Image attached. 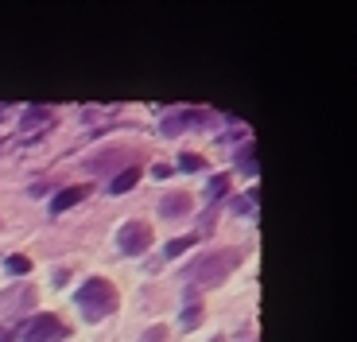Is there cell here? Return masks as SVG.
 Returning a JSON list of instances; mask_svg holds the SVG:
<instances>
[{
	"label": "cell",
	"mask_w": 357,
	"mask_h": 342,
	"mask_svg": "<svg viewBox=\"0 0 357 342\" xmlns=\"http://www.w3.org/2000/svg\"><path fill=\"white\" fill-rule=\"evenodd\" d=\"M241 261H245V249H214V253H206V257H198V261H190L183 269V280H187L190 288L195 284L198 288H210V284H222Z\"/></svg>",
	"instance_id": "6da1fadb"
},
{
	"label": "cell",
	"mask_w": 357,
	"mask_h": 342,
	"mask_svg": "<svg viewBox=\"0 0 357 342\" xmlns=\"http://www.w3.org/2000/svg\"><path fill=\"white\" fill-rule=\"evenodd\" d=\"M74 304H78V311H82L86 323H98V319H105V315L116 311V288L105 276H89L86 284L74 292Z\"/></svg>",
	"instance_id": "7a4b0ae2"
},
{
	"label": "cell",
	"mask_w": 357,
	"mask_h": 342,
	"mask_svg": "<svg viewBox=\"0 0 357 342\" xmlns=\"http://www.w3.org/2000/svg\"><path fill=\"white\" fill-rule=\"evenodd\" d=\"M66 334H70V323H63L59 315H36L24 323L20 342H63Z\"/></svg>",
	"instance_id": "3957f363"
},
{
	"label": "cell",
	"mask_w": 357,
	"mask_h": 342,
	"mask_svg": "<svg viewBox=\"0 0 357 342\" xmlns=\"http://www.w3.org/2000/svg\"><path fill=\"white\" fill-rule=\"evenodd\" d=\"M116 245H121L125 257H140V253L152 245V225L148 222H125L121 234H116Z\"/></svg>",
	"instance_id": "277c9868"
},
{
	"label": "cell",
	"mask_w": 357,
	"mask_h": 342,
	"mask_svg": "<svg viewBox=\"0 0 357 342\" xmlns=\"http://www.w3.org/2000/svg\"><path fill=\"white\" fill-rule=\"evenodd\" d=\"M31 304H36V288H31V284H16L12 292L0 296V315H8V323H12V315L27 311Z\"/></svg>",
	"instance_id": "5b68a950"
},
{
	"label": "cell",
	"mask_w": 357,
	"mask_h": 342,
	"mask_svg": "<svg viewBox=\"0 0 357 342\" xmlns=\"http://www.w3.org/2000/svg\"><path fill=\"white\" fill-rule=\"evenodd\" d=\"M86 195H89V183H74V187H63L59 195L51 198V214H63V210L78 207V202H82Z\"/></svg>",
	"instance_id": "8992f818"
},
{
	"label": "cell",
	"mask_w": 357,
	"mask_h": 342,
	"mask_svg": "<svg viewBox=\"0 0 357 342\" xmlns=\"http://www.w3.org/2000/svg\"><path fill=\"white\" fill-rule=\"evenodd\" d=\"M190 207H195V198H190L187 191H175V195H167L160 202V214L163 218H183V214H190Z\"/></svg>",
	"instance_id": "52a82bcc"
},
{
	"label": "cell",
	"mask_w": 357,
	"mask_h": 342,
	"mask_svg": "<svg viewBox=\"0 0 357 342\" xmlns=\"http://www.w3.org/2000/svg\"><path fill=\"white\" fill-rule=\"evenodd\" d=\"M136 183H140V168H136V163H128L125 171H116L113 179H109V195H125V191H132Z\"/></svg>",
	"instance_id": "ba28073f"
},
{
	"label": "cell",
	"mask_w": 357,
	"mask_h": 342,
	"mask_svg": "<svg viewBox=\"0 0 357 342\" xmlns=\"http://www.w3.org/2000/svg\"><path fill=\"white\" fill-rule=\"evenodd\" d=\"M206 113H198V109H183V113H175V117L163 121V133H178V128H187V125H206Z\"/></svg>",
	"instance_id": "9c48e42d"
},
{
	"label": "cell",
	"mask_w": 357,
	"mask_h": 342,
	"mask_svg": "<svg viewBox=\"0 0 357 342\" xmlns=\"http://www.w3.org/2000/svg\"><path fill=\"white\" fill-rule=\"evenodd\" d=\"M39 125H51V109H43V105H31L24 113V117H20V133H31V128H39Z\"/></svg>",
	"instance_id": "30bf717a"
},
{
	"label": "cell",
	"mask_w": 357,
	"mask_h": 342,
	"mask_svg": "<svg viewBox=\"0 0 357 342\" xmlns=\"http://www.w3.org/2000/svg\"><path fill=\"white\" fill-rule=\"evenodd\" d=\"M116 160H125V163H128L132 156H128L125 148H113V152H105V156H93V160H89L86 168H89V171H98V175H101V171H109V163H116Z\"/></svg>",
	"instance_id": "8fae6325"
},
{
	"label": "cell",
	"mask_w": 357,
	"mask_h": 342,
	"mask_svg": "<svg viewBox=\"0 0 357 342\" xmlns=\"http://www.w3.org/2000/svg\"><path fill=\"white\" fill-rule=\"evenodd\" d=\"M237 168H241L245 175H257V144H252V140H245V144L237 148Z\"/></svg>",
	"instance_id": "7c38bea8"
},
{
	"label": "cell",
	"mask_w": 357,
	"mask_h": 342,
	"mask_svg": "<svg viewBox=\"0 0 357 342\" xmlns=\"http://www.w3.org/2000/svg\"><path fill=\"white\" fill-rule=\"evenodd\" d=\"M190 245H198V234H187V237H175V241H167V249H163V261H175V257H183Z\"/></svg>",
	"instance_id": "4fadbf2b"
},
{
	"label": "cell",
	"mask_w": 357,
	"mask_h": 342,
	"mask_svg": "<svg viewBox=\"0 0 357 342\" xmlns=\"http://www.w3.org/2000/svg\"><path fill=\"white\" fill-rule=\"evenodd\" d=\"M225 191H229V175H218V179H210V187H206V198H210V202H222Z\"/></svg>",
	"instance_id": "5bb4252c"
},
{
	"label": "cell",
	"mask_w": 357,
	"mask_h": 342,
	"mask_svg": "<svg viewBox=\"0 0 357 342\" xmlns=\"http://www.w3.org/2000/svg\"><path fill=\"white\" fill-rule=\"evenodd\" d=\"M178 323H183V331H195V327L202 323V304H190L187 311H183V319H178Z\"/></svg>",
	"instance_id": "9a60e30c"
},
{
	"label": "cell",
	"mask_w": 357,
	"mask_h": 342,
	"mask_svg": "<svg viewBox=\"0 0 357 342\" xmlns=\"http://www.w3.org/2000/svg\"><path fill=\"white\" fill-rule=\"evenodd\" d=\"M4 269H8V272H16V276H24V272H31V261H27L24 253H12L8 261H4Z\"/></svg>",
	"instance_id": "2e32d148"
},
{
	"label": "cell",
	"mask_w": 357,
	"mask_h": 342,
	"mask_svg": "<svg viewBox=\"0 0 357 342\" xmlns=\"http://www.w3.org/2000/svg\"><path fill=\"white\" fill-rule=\"evenodd\" d=\"M178 168H183V171H202L206 160H202V156H195V152H183V156H178Z\"/></svg>",
	"instance_id": "e0dca14e"
},
{
	"label": "cell",
	"mask_w": 357,
	"mask_h": 342,
	"mask_svg": "<svg viewBox=\"0 0 357 342\" xmlns=\"http://www.w3.org/2000/svg\"><path fill=\"white\" fill-rule=\"evenodd\" d=\"M140 342H167V327H163V323L148 327V331L140 334Z\"/></svg>",
	"instance_id": "ac0fdd59"
},
{
	"label": "cell",
	"mask_w": 357,
	"mask_h": 342,
	"mask_svg": "<svg viewBox=\"0 0 357 342\" xmlns=\"http://www.w3.org/2000/svg\"><path fill=\"white\" fill-rule=\"evenodd\" d=\"M16 327H12V323H0V342H12V339H16Z\"/></svg>",
	"instance_id": "d6986e66"
},
{
	"label": "cell",
	"mask_w": 357,
	"mask_h": 342,
	"mask_svg": "<svg viewBox=\"0 0 357 342\" xmlns=\"http://www.w3.org/2000/svg\"><path fill=\"white\" fill-rule=\"evenodd\" d=\"M171 171H175V168H167V163H155V168H152V175H155V179H167Z\"/></svg>",
	"instance_id": "ffe728a7"
},
{
	"label": "cell",
	"mask_w": 357,
	"mask_h": 342,
	"mask_svg": "<svg viewBox=\"0 0 357 342\" xmlns=\"http://www.w3.org/2000/svg\"><path fill=\"white\" fill-rule=\"evenodd\" d=\"M210 342H225V339H222V334H214V339H210Z\"/></svg>",
	"instance_id": "44dd1931"
}]
</instances>
